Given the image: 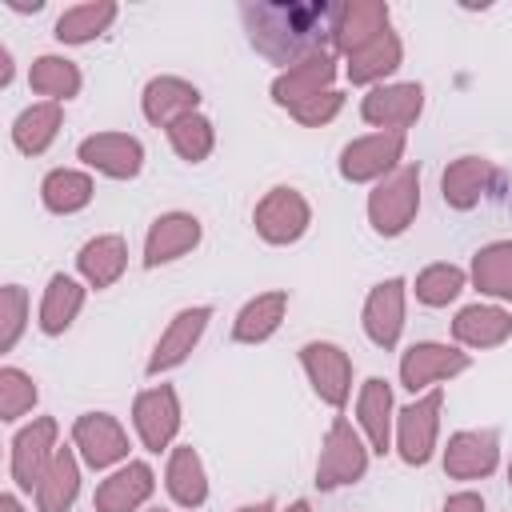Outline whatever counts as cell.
<instances>
[{
  "label": "cell",
  "instance_id": "obj_21",
  "mask_svg": "<svg viewBox=\"0 0 512 512\" xmlns=\"http://www.w3.org/2000/svg\"><path fill=\"white\" fill-rule=\"evenodd\" d=\"M452 340L464 348V352H488V348H500L512 340V312L496 300H476V304H464L456 316H452Z\"/></svg>",
  "mask_w": 512,
  "mask_h": 512
},
{
  "label": "cell",
  "instance_id": "obj_28",
  "mask_svg": "<svg viewBox=\"0 0 512 512\" xmlns=\"http://www.w3.org/2000/svg\"><path fill=\"white\" fill-rule=\"evenodd\" d=\"M88 300V284L76 280L72 272H52L48 284H44V296H40V312H36V324L44 336H64L72 328V320L80 316Z\"/></svg>",
  "mask_w": 512,
  "mask_h": 512
},
{
  "label": "cell",
  "instance_id": "obj_14",
  "mask_svg": "<svg viewBox=\"0 0 512 512\" xmlns=\"http://www.w3.org/2000/svg\"><path fill=\"white\" fill-rule=\"evenodd\" d=\"M336 64H340V56H336L332 48H324V52H316V56H308V60L284 68V72H276V80H272V88H268V92H272V104L284 108V112H296L300 104H308V100L332 92L336 72H340Z\"/></svg>",
  "mask_w": 512,
  "mask_h": 512
},
{
  "label": "cell",
  "instance_id": "obj_18",
  "mask_svg": "<svg viewBox=\"0 0 512 512\" xmlns=\"http://www.w3.org/2000/svg\"><path fill=\"white\" fill-rule=\"evenodd\" d=\"M496 188H500V168L488 156H456L440 172V196L456 212H472Z\"/></svg>",
  "mask_w": 512,
  "mask_h": 512
},
{
  "label": "cell",
  "instance_id": "obj_44",
  "mask_svg": "<svg viewBox=\"0 0 512 512\" xmlns=\"http://www.w3.org/2000/svg\"><path fill=\"white\" fill-rule=\"evenodd\" d=\"M8 8H12V12H40L44 0H36V4H28V0H8Z\"/></svg>",
  "mask_w": 512,
  "mask_h": 512
},
{
  "label": "cell",
  "instance_id": "obj_34",
  "mask_svg": "<svg viewBox=\"0 0 512 512\" xmlns=\"http://www.w3.org/2000/svg\"><path fill=\"white\" fill-rule=\"evenodd\" d=\"M92 196H96V184L88 168H52L40 180V204L52 216H76L92 204Z\"/></svg>",
  "mask_w": 512,
  "mask_h": 512
},
{
  "label": "cell",
  "instance_id": "obj_25",
  "mask_svg": "<svg viewBox=\"0 0 512 512\" xmlns=\"http://www.w3.org/2000/svg\"><path fill=\"white\" fill-rule=\"evenodd\" d=\"M400 64H404V40L392 28H384L380 36H372L368 44L344 56V76L356 88H376V84H388V76Z\"/></svg>",
  "mask_w": 512,
  "mask_h": 512
},
{
  "label": "cell",
  "instance_id": "obj_11",
  "mask_svg": "<svg viewBox=\"0 0 512 512\" xmlns=\"http://www.w3.org/2000/svg\"><path fill=\"white\" fill-rule=\"evenodd\" d=\"M424 112V84L420 80H388L364 92L360 100V120L372 124L376 132H404L420 120Z\"/></svg>",
  "mask_w": 512,
  "mask_h": 512
},
{
  "label": "cell",
  "instance_id": "obj_33",
  "mask_svg": "<svg viewBox=\"0 0 512 512\" xmlns=\"http://www.w3.org/2000/svg\"><path fill=\"white\" fill-rule=\"evenodd\" d=\"M32 496H36V512H72L80 496V456L72 444H60L56 460L48 464Z\"/></svg>",
  "mask_w": 512,
  "mask_h": 512
},
{
  "label": "cell",
  "instance_id": "obj_6",
  "mask_svg": "<svg viewBox=\"0 0 512 512\" xmlns=\"http://www.w3.org/2000/svg\"><path fill=\"white\" fill-rule=\"evenodd\" d=\"M252 224H256V236L272 248H284V244H296L308 228H312V204L300 188L292 184H276L268 188L256 208H252Z\"/></svg>",
  "mask_w": 512,
  "mask_h": 512
},
{
  "label": "cell",
  "instance_id": "obj_30",
  "mask_svg": "<svg viewBox=\"0 0 512 512\" xmlns=\"http://www.w3.org/2000/svg\"><path fill=\"white\" fill-rule=\"evenodd\" d=\"M468 280L480 296L496 304H512V240H488L472 252Z\"/></svg>",
  "mask_w": 512,
  "mask_h": 512
},
{
  "label": "cell",
  "instance_id": "obj_24",
  "mask_svg": "<svg viewBox=\"0 0 512 512\" xmlns=\"http://www.w3.org/2000/svg\"><path fill=\"white\" fill-rule=\"evenodd\" d=\"M140 112L152 128H172L176 120L200 112V88L184 76H152L140 92Z\"/></svg>",
  "mask_w": 512,
  "mask_h": 512
},
{
  "label": "cell",
  "instance_id": "obj_48",
  "mask_svg": "<svg viewBox=\"0 0 512 512\" xmlns=\"http://www.w3.org/2000/svg\"><path fill=\"white\" fill-rule=\"evenodd\" d=\"M148 512H164V508H148Z\"/></svg>",
  "mask_w": 512,
  "mask_h": 512
},
{
  "label": "cell",
  "instance_id": "obj_22",
  "mask_svg": "<svg viewBox=\"0 0 512 512\" xmlns=\"http://www.w3.org/2000/svg\"><path fill=\"white\" fill-rule=\"evenodd\" d=\"M356 428L364 432L372 456H388L392 452V428H396V400H392V384L384 376H368L356 392Z\"/></svg>",
  "mask_w": 512,
  "mask_h": 512
},
{
  "label": "cell",
  "instance_id": "obj_38",
  "mask_svg": "<svg viewBox=\"0 0 512 512\" xmlns=\"http://www.w3.org/2000/svg\"><path fill=\"white\" fill-rule=\"evenodd\" d=\"M36 400H40L36 380H32L24 368L4 364V368H0V420H4V424L24 420V416L36 408Z\"/></svg>",
  "mask_w": 512,
  "mask_h": 512
},
{
  "label": "cell",
  "instance_id": "obj_42",
  "mask_svg": "<svg viewBox=\"0 0 512 512\" xmlns=\"http://www.w3.org/2000/svg\"><path fill=\"white\" fill-rule=\"evenodd\" d=\"M12 72H16V64H12V48H8V44H0V88H8V84H12Z\"/></svg>",
  "mask_w": 512,
  "mask_h": 512
},
{
  "label": "cell",
  "instance_id": "obj_12",
  "mask_svg": "<svg viewBox=\"0 0 512 512\" xmlns=\"http://www.w3.org/2000/svg\"><path fill=\"white\" fill-rule=\"evenodd\" d=\"M300 368H304V376H308V384H312V392L328 404V408H344L348 400H352V356L340 348V344H332V340H308V344H300Z\"/></svg>",
  "mask_w": 512,
  "mask_h": 512
},
{
  "label": "cell",
  "instance_id": "obj_35",
  "mask_svg": "<svg viewBox=\"0 0 512 512\" xmlns=\"http://www.w3.org/2000/svg\"><path fill=\"white\" fill-rule=\"evenodd\" d=\"M28 88H32L36 96L52 100V104H68L72 96H80L84 72H80L76 60L60 56V52H44V56H36L32 68H28Z\"/></svg>",
  "mask_w": 512,
  "mask_h": 512
},
{
  "label": "cell",
  "instance_id": "obj_23",
  "mask_svg": "<svg viewBox=\"0 0 512 512\" xmlns=\"http://www.w3.org/2000/svg\"><path fill=\"white\" fill-rule=\"evenodd\" d=\"M392 28V8L388 0H340L336 4V24H332V52L348 56L372 36Z\"/></svg>",
  "mask_w": 512,
  "mask_h": 512
},
{
  "label": "cell",
  "instance_id": "obj_37",
  "mask_svg": "<svg viewBox=\"0 0 512 512\" xmlns=\"http://www.w3.org/2000/svg\"><path fill=\"white\" fill-rule=\"evenodd\" d=\"M168 144L184 164H204L216 148V124L204 112H192L168 128Z\"/></svg>",
  "mask_w": 512,
  "mask_h": 512
},
{
  "label": "cell",
  "instance_id": "obj_29",
  "mask_svg": "<svg viewBox=\"0 0 512 512\" xmlns=\"http://www.w3.org/2000/svg\"><path fill=\"white\" fill-rule=\"evenodd\" d=\"M284 316H288V292L284 288L256 292L252 300L240 304V312L232 320V340L236 344H264L280 332Z\"/></svg>",
  "mask_w": 512,
  "mask_h": 512
},
{
  "label": "cell",
  "instance_id": "obj_27",
  "mask_svg": "<svg viewBox=\"0 0 512 512\" xmlns=\"http://www.w3.org/2000/svg\"><path fill=\"white\" fill-rule=\"evenodd\" d=\"M164 492L172 496L176 508L196 512L208 504V468L192 444H176L164 460Z\"/></svg>",
  "mask_w": 512,
  "mask_h": 512
},
{
  "label": "cell",
  "instance_id": "obj_4",
  "mask_svg": "<svg viewBox=\"0 0 512 512\" xmlns=\"http://www.w3.org/2000/svg\"><path fill=\"white\" fill-rule=\"evenodd\" d=\"M440 412H444V392L432 388L424 396H412L404 408H396V428H392V452L408 468H424L436 448H440Z\"/></svg>",
  "mask_w": 512,
  "mask_h": 512
},
{
  "label": "cell",
  "instance_id": "obj_15",
  "mask_svg": "<svg viewBox=\"0 0 512 512\" xmlns=\"http://www.w3.org/2000/svg\"><path fill=\"white\" fill-rule=\"evenodd\" d=\"M208 320H212V304H188V308H180V312L164 324L160 340L152 344V356H148L144 372H148V376H164V372L180 368V364L196 352V344L204 340Z\"/></svg>",
  "mask_w": 512,
  "mask_h": 512
},
{
  "label": "cell",
  "instance_id": "obj_1",
  "mask_svg": "<svg viewBox=\"0 0 512 512\" xmlns=\"http://www.w3.org/2000/svg\"><path fill=\"white\" fill-rule=\"evenodd\" d=\"M240 20L248 44L268 60L292 68L324 48H332L336 4L332 0H244Z\"/></svg>",
  "mask_w": 512,
  "mask_h": 512
},
{
  "label": "cell",
  "instance_id": "obj_13",
  "mask_svg": "<svg viewBox=\"0 0 512 512\" xmlns=\"http://www.w3.org/2000/svg\"><path fill=\"white\" fill-rule=\"evenodd\" d=\"M404 316H408V280L404 276H388L368 288L364 308H360V328L380 352H392L400 344Z\"/></svg>",
  "mask_w": 512,
  "mask_h": 512
},
{
  "label": "cell",
  "instance_id": "obj_47",
  "mask_svg": "<svg viewBox=\"0 0 512 512\" xmlns=\"http://www.w3.org/2000/svg\"><path fill=\"white\" fill-rule=\"evenodd\" d=\"M508 484H512V456H508Z\"/></svg>",
  "mask_w": 512,
  "mask_h": 512
},
{
  "label": "cell",
  "instance_id": "obj_3",
  "mask_svg": "<svg viewBox=\"0 0 512 512\" xmlns=\"http://www.w3.org/2000/svg\"><path fill=\"white\" fill-rule=\"evenodd\" d=\"M368 464H372V448H368L364 432L356 428V420L332 416L324 444H320V456H316V488L320 492L348 488V484L364 480Z\"/></svg>",
  "mask_w": 512,
  "mask_h": 512
},
{
  "label": "cell",
  "instance_id": "obj_43",
  "mask_svg": "<svg viewBox=\"0 0 512 512\" xmlns=\"http://www.w3.org/2000/svg\"><path fill=\"white\" fill-rule=\"evenodd\" d=\"M0 512H28V508L20 504V496H16V492H4V496H0Z\"/></svg>",
  "mask_w": 512,
  "mask_h": 512
},
{
  "label": "cell",
  "instance_id": "obj_7",
  "mask_svg": "<svg viewBox=\"0 0 512 512\" xmlns=\"http://www.w3.org/2000/svg\"><path fill=\"white\" fill-rule=\"evenodd\" d=\"M60 452V424L56 416H32L8 448V476L16 484V492H36L40 476L48 472V464Z\"/></svg>",
  "mask_w": 512,
  "mask_h": 512
},
{
  "label": "cell",
  "instance_id": "obj_36",
  "mask_svg": "<svg viewBox=\"0 0 512 512\" xmlns=\"http://www.w3.org/2000/svg\"><path fill=\"white\" fill-rule=\"evenodd\" d=\"M464 288H468V272L452 260H436V264L420 268L416 280H412V296L424 308H448Z\"/></svg>",
  "mask_w": 512,
  "mask_h": 512
},
{
  "label": "cell",
  "instance_id": "obj_39",
  "mask_svg": "<svg viewBox=\"0 0 512 512\" xmlns=\"http://www.w3.org/2000/svg\"><path fill=\"white\" fill-rule=\"evenodd\" d=\"M28 312H32V300H28V288L24 284H4L0 288V352H12L28 328Z\"/></svg>",
  "mask_w": 512,
  "mask_h": 512
},
{
  "label": "cell",
  "instance_id": "obj_31",
  "mask_svg": "<svg viewBox=\"0 0 512 512\" xmlns=\"http://www.w3.org/2000/svg\"><path fill=\"white\" fill-rule=\"evenodd\" d=\"M116 16H120V4L116 0H84V4H72V8H64L56 16L52 36L60 44H68V48L92 44V40H100L116 24Z\"/></svg>",
  "mask_w": 512,
  "mask_h": 512
},
{
  "label": "cell",
  "instance_id": "obj_20",
  "mask_svg": "<svg viewBox=\"0 0 512 512\" xmlns=\"http://www.w3.org/2000/svg\"><path fill=\"white\" fill-rule=\"evenodd\" d=\"M156 492V472L148 460H128L112 468L96 492H92V512H140Z\"/></svg>",
  "mask_w": 512,
  "mask_h": 512
},
{
  "label": "cell",
  "instance_id": "obj_19",
  "mask_svg": "<svg viewBox=\"0 0 512 512\" xmlns=\"http://www.w3.org/2000/svg\"><path fill=\"white\" fill-rule=\"evenodd\" d=\"M200 240H204V224H200V216L180 212V208L160 212V216L148 224V232H144V268L172 264V260L188 256Z\"/></svg>",
  "mask_w": 512,
  "mask_h": 512
},
{
  "label": "cell",
  "instance_id": "obj_5",
  "mask_svg": "<svg viewBox=\"0 0 512 512\" xmlns=\"http://www.w3.org/2000/svg\"><path fill=\"white\" fill-rule=\"evenodd\" d=\"M472 368V352H464L460 344H444V340H416L400 352V388L412 396H424L432 388H440L444 380L460 376Z\"/></svg>",
  "mask_w": 512,
  "mask_h": 512
},
{
  "label": "cell",
  "instance_id": "obj_45",
  "mask_svg": "<svg viewBox=\"0 0 512 512\" xmlns=\"http://www.w3.org/2000/svg\"><path fill=\"white\" fill-rule=\"evenodd\" d=\"M236 512H276V504L272 500H256V504H240Z\"/></svg>",
  "mask_w": 512,
  "mask_h": 512
},
{
  "label": "cell",
  "instance_id": "obj_26",
  "mask_svg": "<svg viewBox=\"0 0 512 512\" xmlns=\"http://www.w3.org/2000/svg\"><path fill=\"white\" fill-rule=\"evenodd\" d=\"M76 272L88 288L104 292L128 272V240L120 232H96L76 252Z\"/></svg>",
  "mask_w": 512,
  "mask_h": 512
},
{
  "label": "cell",
  "instance_id": "obj_8",
  "mask_svg": "<svg viewBox=\"0 0 512 512\" xmlns=\"http://www.w3.org/2000/svg\"><path fill=\"white\" fill-rule=\"evenodd\" d=\"M72 448L84 468L92 472H112L128 464V432L112 412H80L72 420Z\"/></svg>",
  "mask_w": 512,
  "mask_h": 512
},
{
  "label": "cell",
  "instance_id": "obj_2",
  "mask_svg": "<svg viewBox=\"0 0 512 512\" xmlns=\"http://www.w3.org/2000/svg\"><path fill=\"white\" fill-rule=\"evenodd\" d=\"M368 224L376 236L392 240V236H404L420 212V164H400L396 172H388L384 180L372 184L368 192Z\"/></svg>",
  "mask_w": 512,
  "mask_h": 512
},
{
  "label": "cell",
  "instance_id": "obj_41",
  "mask_svg": "<svg viewBox=\"0 0 512 512\" xmlns=\"http://www.w3.org/2000/svg\"><path fill=\"white\" fill-rule=\"evenodd\" d=\"M440 512H488V508H484V496H480V492L464 488V492H452Z\"/></svg>",
  "mask_w": 512,
  "mask_h": 512
},
{
  "label": "cell",
  "instance_id": "obj_17",
  "mask_svg": "<svg viewBox=\"0 0 512 512\" xmlns=\"http://www.w3.org/2000/svg\"><path fill=\"white\" fill-rule=\"evenodd\" d=\"M500 468V432L496 428H460L444 444L448 480H488Z\"/></svg>",
  "mask_w": 512,
  "mask_h": 512
},
{
  "label": "cell",
  "instance_id": "obj_40",
  "mask_svg": "<svg viewBox=\"0 0 512 512\" xmlns=\"http://www.w3.org/2000/svg\"><path fill=\"white\" fill-rule=\"evenodd\" d=\"M344 92L340 88H332V92H324V96H316V100H308V104H300L296 112H288L296 124H304V128H324V124H332L340 112H344Z\"/></svg>",
  "mask_w": 512,
  "mask_h": 512
},
{
  "label": "cell",
  "instance_id": "obj_10",
  "mask_svg": "<svg viewBox=\"0 0 512 512\" xmlns=\"http://www.w3.org/2000/svg\"><path fill=\"white\" fill-rule=\"evenodd\" d=\"M180 424H184V412H180V396H176L172 384L160 380V384L136 392L132 428H136V436L148 452H172L176 436H180Z\"/></svg>",
  "mask_w": 512,
  "mask_h": 512
},
{
  "label": "cell",
  "instance_id": "obj_32",
  "mask_svg": "<svg viewBox=\"0 0 512 512\" xmlns=\"http://www.w3.org/2000/svg\"><path fill=\"white\" fill-rule=\"evenodd\" d=\"M64 128V104H52V100H32L28 108L16 112L12 120V144L16 152L24 156H44L52 148V140L60 136Z\"/></svg>",
  "mask_w": 512,
  "mask_h": 512
},
{
  "label": "cell",
  "instance_id": "obj_16",
  "mask_svg": "<svg viewBox=\"0 0 512 512\" xmlns=\"http://www.w3.org/2000/svg\"><path fill=\"white\" fill-rule=\"evenodd\" d=\"M76 160L108 180H136L144 168V144L132 132H92L76 144Z\"/></svg>",
  "mask_w": 512,
  "mask_h": 512
},
{
  "label": "cell",
  "instance_id": "obj_9",
  "mask_svg": "<svg viewBox=\"0 0 512 512\" xmlns=\"http://www.w3.org/2000/svg\"><path fill=\"white\" fill-rule=\"evenodd\" d=\"M404 132H364L340 148V176L348 184H376L404 164Z\"/></svg>",
  "mask_w": 512,
  "mask_h": 512
},
{
  "label": "cell",
  "instance_id": "obj_46",
  "mask_svg": "<svg viewBox=\"0 0 512 512\" xmlns=\"http://www.w3.org/2000/svg\"><path fill=\"white\" fill-rule=\"evenodd\" d=\"M284 512H312V504H308V500H292Z\"/></svg>",
  "mask_w": 512,
  "mask_h": 512
}]
</instances>
